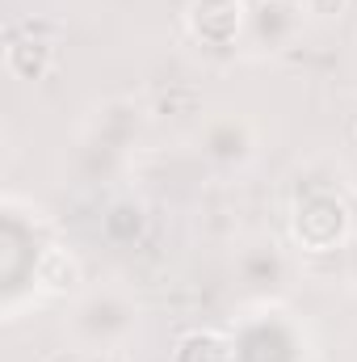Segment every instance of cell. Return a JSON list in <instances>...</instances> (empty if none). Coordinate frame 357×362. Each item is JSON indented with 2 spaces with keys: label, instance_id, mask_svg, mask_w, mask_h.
Returning <instances> with one entry per match:
<instances>
[{
  "label": "cell",
  "instance_id": "4",
  "mask_svg": "<svg viewBox=\"0 0 357 362\" xmlns=\"http://www.w3.org/2000/svg\"><path fill=\"white\" fill-rule=\"evenodd\" d=\"M349 0H307V8L315 13V17H332V13H341Z\"/></svg>",
  "mask_w": 357,
  "mask_h": 362
},
{
  "label": "cell",
  "instance_id": "3",
  "mask_svg": "<svg viewBox=\"0 0 357 362\" xmlns=\"http://www.w3.org/2000/svg\"><path fill=\"white\" fill-rule=\"evenodd\" d=\"M38 282H47L51 291H68V286L76 282V262H72L68 253L51 249V253L38 262Z\"/></svg>",
  "mask_w": 357,
  "mask_h": 362
},
{
  "label": "cell",
  "instance_id": "2",
  "mask_svg": "<svg viewBox=\"0 0 357 362\" xmlns=\"http://www.w3.org/2000/svg\"><path fill=\"white\" fill-rule=\"evenodd\" d=\"M177 362H231V354L214 333H189L177 346Z\"/></svg>",
  "mask_w": 357,
  "mask_h": 362
},
{
  "label": "cell",
  "instance_id": "1",
  "mask_svg": "<svg viewBox=\"0 0 357 362\" xmlns=\"http://www.w3.org/2000/svg\"><path fill=\"white\" fill-rule=\"evenodd\" d=\"M240 0H193L189 4V25L206 42H227L240 30Z\"/></svg>",
  "mask_w": 357,
  "mask_h": 362
}]
</instances>
